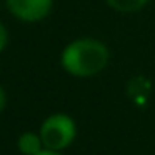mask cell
Wrapping results in <instances>:
<instances>
[{
    "label": "cell",
    "mask_w": 155,
    "mask_h": 155,
    "mask_svg": "<svg viewBox=\"0 0 155 155\" xmlns=\"http://www.w3.org/2000/svg\"><path fill=\"white\" fill-rule=\"evenodd\" d=\"M110 52L107 45L95 38H78L64 48L60 64L74 77H94L107 67Z\"/></svg>",
    "instance_id": "1"
},
{
    "label": "cell",
    "mask_w": 155,
    "mask_h": 155,
    "mask_svg": "<svg viewBox=\"0 0 155 155\" xmlns=\"http://www.w3.org/2000/svg\"><path fill=\"white\" fill-rule=\"evenodd\" d=\"M38 135L47 150L60 152L75 140L77 127L72 117L65 114H54L44 120Z\"/></svg>",
    "instance_id": "2"
},
{
    "label": "cell",
    "mask_w": 155,
    "mask_h": 155,
    "mask_svg": "<svg viewBox=\"0 0 155 155\" xmlns=\"http://www.w3.org/2000/svg\"><path fill=\"white\" fill-rule=\"evenodd\" d=\"M7 8L24 22H38L52 10L54 0H5Z\"/></svg>",
    "instance_id": "3"
},
{
    "label": "cell",
    "mask_w": 155,
    "mask_h": 155,
    "mask_svg": "<svg viewBox=\"0 0 155 155\" xmlns=\"http://www.w3.org/2000/svg\"><path fill=\"white\" fill-rule=\"evenodd\" d=\"M17 147H18V152L22 155H37L45 148L40 135L34 134V132H25V134H22L17 140Z\"/></svg>",
    "instance_id": "4"
},
{
    "label": "cell",
    "mask_w": 155,
    "mask_h": 155,
    "mask_svg": "<svg viewBox=\"0 0 155 155\" xmlns=\"http://www.w3.org/2000/svg\"><path fill=\"white\" fill-rule=\"evenodd\" d=\"M114 10L124 12V14H132L140 8H143L148 4V0H105Z\"/></svg>",
    "instance_id": "5"
},
{
    "label": "cell",
    "mask_w": 155,
    "mask_h": 155,
    "mask_svg": "<svg viewBox=\"0 0 155 155\" xmlns=\"http://www.w3.org/2000/svg\"><path fill=\"white\" fill-rule=\"evenodd\" d=\"M7 42H8V34H7V28L5 25L0 22V52L7 47Z\"/></svg>",
    "instance_id": "6"
},
{
    "label": "cell",
    "mask_w": 155,
    "mask_h": 155,
    "mask_svg": "<svg viewBox=\"0 0 155 155\" xmlns=\"http://www.w3.org/2000/svg\"><path fill=\"white\" fill-rule=\"evenodd\" d=\"M5 104H7V95H5L4 87L0 85V114H2V110L5 108Z\"/></svg>",
    "instance_id": "7"
},
{
    "label": "cell",
    "mask_w": 155,
    "mask_h": 155,
    "mask_svg": "<svg viewBox=\"0 0 155 155\" xmlns=\"http://www.w3.org/2000/svg\"><path fill=\"white\" fill-rule=\"evenodd\" d=\"M37 155H60V152H54V150H47V148H44V150L40 152V153Z\"/></svg>",
    "instance_id": "8"
}]
</instances>
